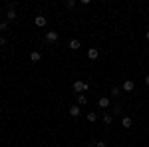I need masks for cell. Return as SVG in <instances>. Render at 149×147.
Masks as SVG:
<instances>
[{
	"mask_svg": "<svg viewBox=\"0 0 149 147\" xmlns=\"http://www.w3.org/2000/svg\"><path fill=\"white\" fill-rule=\"evenodd\" d=\"M72 88H74L76 93H86V91L90 90V84H88V82H84V79H76Z\"/></svg>",
	"mask_w": 149,
	"mask_h": 147,
	"instance_id": "6da1fadb",
	"label": "cell"
},
{
	"mask_svg": "<svg viewBox=\"0 0 149 147\" xmlns=\"http://www.w3.org/2000/svg\"><path fill=\"white\" fill-rule=\"evenodd\" d=\"M58 38H60V36H58V32H54V30L46 32V42H48V44H56Z\"/></svg>",
	"mask_w": 149,
	"mask_h": 147,
	"instance_id": "7a4b0ae2",
	"label": "cell"
},
{
	"mask_svg": "<svg viewBox=\"0 0 149 147\" xmlns=\"http://www.w3.org/2000/svg\"><path fill=\"white\" fill-rule=\"evenodd\" d=\"M97 105H100L102 109H107V107L111 105V102H109V98H107V95H102V98L97 100Z\"/></svg>",
	"mask_w": 149,
	"mask_h": 147,
	"instance_id": "3957f363",
	"label": "cell"
},
{
	"mask_svg": "<svg viewBox=\"0 0 149 147\" xmlns=\"http://www.w3.org/2000/svg\"><path fill=\"white\" fill-rule=\"evenodd\" d=\"M34 24L38 26V28H44V26L48 24V18H46V16H42V14H40V16H36V18H34Z\"/></svg>",
	"mask_w": 149,
	"mask_h": 147,
	"instance_id": "277c9868",
	"label": "cell"
},
{
	"mask_svg": "<svg viewBox=\"0 0 149 147\" xmlns=\"http://www.w3.org/2000/svg\"><path fill=\"white\" fill-rule=\"evenodd\" d=\"M6 20H16V10H14V4H8V10H6Z\"/></svg>",
	"mask_w": 149,
	"mask_h": 147,
	"instance_id": "5b68a950",
	"label": "cell"
},
{
	"mask_svg": "<svg viewBox=\"0 0 149 147\" xmlns=\"http://www.w3.org/2000/svg\"><path fill=\"white\" fill-rule=\"evenodd\" d=\"M80 48H81V42L78 40V38H72V40H70V50L76 52V50H80Z\"/></svg>",
	"mask_w": 149,
	"mask_h": 147,
	"instance_id": "8992f818",
	"label": "cell"
},
{
	"mask_svg": "<svg viewBox=\"0 0 149 147\" xmlns=\"http://www.w3.org/2000/svg\"><path fill=\"white\" fill-rule=\"evenodd\" d=\"M70 115H72V117H80V115H81V109H80V105H78V103L70 107Z\"/></svg>",
	"mask_w": 149,
	"mask_h": 147,
	"instance_id": "52a82bcc",
	"label": "cell"
},
{
	"mask_svg": "<svg viewBox=\"0 0 149 147\" xmlns=\"http://www.w3.org/2000/svg\"><path fill=\"white\" fill-rule=\"evenodd\" d=\"M133 90H135L133 79H125V82H123V91H133Z\"/></svg>",
	"mask_w": 149,
	"mask_h": 147,
	"instance_id": "ba28073f",
	"label": "cell"
},
{
	"mask_svg": "<svg viewBox=\"0 0 149 147\" xmlns=\"http://www.w3.org/2000/svg\"><path fill=\"white\" fill-rule=\"evenodd\" d=\"M88 58H90V60H97V58H100V50H97V48H90V50H88Z\"/></svg>",
	"mask_w": 149,
	"mask_h": 147,
	"instance_id": "9c48e42d",
	"label": "cell"
},
{
	"mask_svg": "<svg viewBox=\"0 0 149 147\" xmlns=\"http://www.w3.org/2000/svg\"><path fill=\"white\" fill-rule=\"evenodd\" d=\"M133 125V119L129 117V115H125V117H121V127H125V129H129Z\"/></svg>",
	"mask_w": 149,
	"mask_h": 147,
	"instance_id": "30bf717a",
	"label": "cell"
},
{
	"mask_svg": "<svg viewBox=\"0 0 149 147\" xmlns=\"http://www.w3.org/2000/svg\"><path fill=\"white\" fill-rule=\"evenodd\" d=\"M76 102H78V105H86V103H88V95H86V93H78Z\"/></svg>",
	"mask_w": 149,
	"mask_h": 147,
	"instance_id": "8fae6325",
	"label": "cell"
},
{
	"mask_svg": "<svg viewBox=\"0 0 149 147\" xmlns=\"http://www.w3.org/2000/svg\"><path fill=\"white\" fill-rule=\"evenodd\" d=\"M86 119H88L90 123H93V121L97 119V113H95V111H88V113H86Z\"/></svg>",
	"mask_w": 149,
	"mask_h": 147,
	"instance_id": "7c38bea8",
	"label": "cell"
},
{
	"mask_svg": "<svg viewBox=\"0 0 149 147\" xmlns=\"http://www.w3.org/2000/svg\"><path fill=\"white\" fill-rule=\"evenodd\" d=\"M30 60H32V62H40V60H42V54H40L38 50H34V52L30 54Z\"/></svg>",
	"mask_w": 149,
	"mask_h": 147,
	"instance_id": "4fadbf2b",
	"label": "cell"
},
{
	"mask_svg": "<svg viewBox=\"0 0 149 147\" xmlns=\"http://www.w3.org/2000/svg\"><path fill=\"white\" fill-rule=\"evenodd\" d=\"M102 119H103V123H111V121H113V115H111V113H103L102 115Z\"/></svg>",
	"mask_w": 149,
	"mask_h": 147,
	"instance_id": "5bb4252c",
	"label": "cell"
},
{
	"mask_svg": "<svg viewBox=\"0 0 149 147\" xmlns=\"http://www.w3.org/2000/svg\"><path fill=\"white\" fill-rule=\"evenodd\" d=\"M119 93H121V90H119L117 86H113V88H111V95H113V98H117Z\"/></svg>",
	"mask_w": 149,
	"mask_h": 147,
	"instance_id": "9a60e30c",
	"label": "cell"
},
{
	"mask_svg": "<svg viewBox=\"0 0 149 147\" xmlns=\"http://www.w3.org/2000/svg\"><path fill=\"white\" fill-rule=\"evenodd\" d=\"M119 113H121V107H119V105H113V109H111V115H119Z\"/></svg>",
	"mask_w": 149,
	"mask_h": 147,
	"instance_id": "2e32d148",
	"label": "cell"
},
{
	"mask_svg": "<svg viewBox=\"0 0 149 147\" xmlns=\"http://www.w3.org/2000/svg\"><path fill=\"white\" fill-rule=\"evenodd\" d=\"M8 30V22H0V32H6Z\"/></svg>",
	"mask_w": 149,
	"mask_h": 147,
	"instance_id": "e0dca14e",
	"label": "cell"
},
{
	"mask_svg": "<svg viewBox=\"0 0 149 147\" xmlns=\"http://www.w3.org/2000/svg\"><path fill=\"white\" fill-rule=\"evenodd\" d=\"M74 6H76V0H68L66 2V8H74Z\"/></svg>",
	"mask_w": 149,
	"mask_h": 147,
	"instance_id": "ac0fdd59",
	"label": "cell"
},
{
	"mask_svg": "<svg viewBox=\"0 0 149 147\" xmlns=\"http://www.w3.org/2000/svg\"><path fill=\"white\" fill-rule=\"evenodd\" d=\"M95 147H107L105 141H95Z\"/></svg>",
	"mask_w": 149,
	"mask_h": 147,
	"instance_id": "d6986e66",
	"label": "cell"
},
{
	"mask_svg": "<svg viewBox=\"0 0 149 147\" xmlns=\"http://www.w3.org/2000/svg\"><path fill=\"white\" fill-rule=\"evenodd\" d=\"M0 46H6V38L4 36H0Z\"/></svg>",
	"mask_w": 149,
	"mask_h": 147,
	"instance_id": "ffe728a7",
	"label": "cell"
},
{
	"mask_svg": "<svg viewBox=\"0 0 149 147\" xmlns=\"http://www.w3.org/2000/svg\"><path fill=\"white\" fill-rule=\"evenodd\" d=\"M145 86H147V88H149V74H147V76H145Z\"/></svg>",
	"mask_w": 149,
	"mask_h": 147,
	"instance_id": "44dd1931",
	"label": "cell"
},
{
	"mask_svg": "<svg viewBox=\"0 0 149 147\" xmlns=\"http://www.w3.org/2000/svg\"><path fill=\"white\" fill-rule=\"evenodd\" d=\"M145 40H147V42H149V30H147V32H145Z\"/></svg>",
	"mask_w": 149,
	"mask_h": 147,
	"instance_id": "7402d4cb",
	"label": "cell"
},
{
	"mask_svg": "<svg viewBox=\"0 0 149 147\" xmlns=\"http://www.w3.org/2000/svg\"><path fill=\"white\" fill-rule=\"evenodd\" d=\"M0 18H2V8H0Z\"/></svg>",
	"mask_w": 149,
	"mask_h": 147,
	"instance_id": "603a6c76",
	"label": "cell"
}]
</instances>
